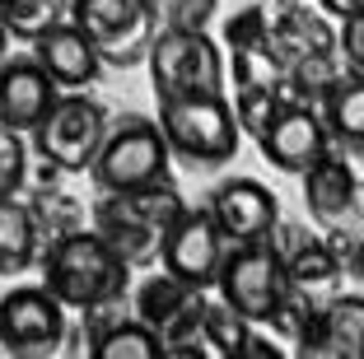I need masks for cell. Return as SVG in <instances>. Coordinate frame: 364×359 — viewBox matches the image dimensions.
<instances>
[{
	"mask_svg": "<svg viewBox=\"0 0 364 359\" xmlns=\"http://www.w3.org/2000/svg\"><path fill=\"white\" fill-rule=\"evenodd\" d=\"M43 285L65 308L94 313V308H112L131 289V262L98 229H65L52 233V243L43 247Z\"/></svg>",
	"mask_w": 364,
	"mask_h": 359,
	"instance_id": "cell-1",
	"label": "cell"
},
{
	"mask_svg": "<svg viewBox=\"0 0 364 359\" xmlns=\"http://www.w3.org/2000/svg\"><path fill=\"white\" fill-rule=\"evenodd\" d=\"M182 210H187V201H182L178 182L164 173V178L140 182V187H127V191H103V201L94 210V224L107 243L136 266V262L159 252L168 224Z\"/></svg>",
	"mask_w": 364,
	"mask_h": 359,
	"instance_id": "cell-2",
	"label": "cell"
},
{
	"mask_svg": "<svg viewBox=\"0 0 364 359\" xmlns=\"http://www.w3.org/2000/svg\"><path fill=\"white\" fill-rule=\"evenodd\" d=\"M159 131L168 149L187 164H229L238 154V117L225 94H182L159 98Z\"/></svg>",
	"mask_w": 364,
	"mask_h": 359,
	"instance_id": "cell-3",
	"label": "cell"
},
{
	"mask_svg": "<svg viewBox=\"0 0 364 359\" xmlns=\"http://www.w3.org/2000/svg\"><path fill=\"white\" fill-rule=\"evenodd\" d=\"M145 65L159 98L225 94V47L205 28H159L150 38Z\"/></svg>",
	"mask_w": 364,
	"mask_h": 359,
	"instance_id": "cell-4",
	"label": "cell"
},
{
	"mask_svg": "<svg viewBox=\"0 0 364 359\" xmlns=\"http://www.w3.org/2000/svg\"><path fill=\"white\" fill-rule=\"evenodd\" d=\"M154 19V0H70V23L98 47V61L117 70H131L150 56Z\"/></svg>",
	"mask_w": 364,
	"mask_h": 359,
	"instance_id": "cell-5",
	"label": "cell"
},
{
	"mask_svg": "<svg viewBox=\"0 0 364 359\" xmlns=\"http://www.w3.org/2000/svg\"><path fill=\"white\" fill-rule=\"evenodd\" d=\"M168 140H164L159 122L150 117H122V122H107V136L98 145L94 164V187L98 191H127V187H140V182H154L168 173Z\"/></svg>",
	"mask_w": 364,
	"mask_h": 359,
	"instance_id": "cell-6",
	"label": "cell"
},
{
	"mask_svg": "<svg viewBox=\"0 0 364 359\" xmlns=\"http://www.w3.org/2000/svg\"><path fill=\"white\" fill-rule=\"evenodd\" d=\"M38 159L56 164L61 173H80L94 164L98 145L107 136V107L98 98H89L85 89H70V94H56L52 112L28 131Z\"/></svg>",
	"mask_w": 364,
	"mask_h": 359,
	"instance_id": "cell-7",
	"label": "cell"
},
{
	"mask_svg": "<svg viewBox=\"0 0 364 359\" xmlns=\"http://www.w3.org/2000/svg\"><path fill=\"white\" fill-rule=\"evenodd\" d=\"M215 289L229 308L247 317V322H267L276 313V304L289 294V275L285 262L271 243H234L220 262Z\"/></svg>",
	"mask_w": 364,
	"mask_h": 359,
	"instance_id": "cell-8",
	"label": "cell"
},
{
	"mask_svg": "<svg viewBox=\"0 0 364 359\" xmlns=\"http://www.w3.org/2000/svg\"><path fill=\"white\" fill-rule=\"evenodd\" d=\"M65 341V304L47 285H14L0 294L5 355H56Z\"/></svg>",
	"mask_w": 364,
	"mask_h": 359,
	"instance_id": "cell-9",
	"label": "cell"
},
{
	"mask_svg": "<svg viewBox=\"0 0 364 359\" xmlns=\"http://www.w3.org/2000/svg\"><path fill=\"white\" fill-rule=\"evenodd\" d=\"M225 252H229V243H225V233L215 229L210 210H192V205L168 224V233L159 243L164 271L178 275L182 285H192V289H215Z\"/></svg>",
	"mask_w": 364,
	"mask_h": 359,
	"instance_id": "cell-10",
	"label": "cell"
},
{
	"mask_svg": "<svg viewBox=\"0 0 364 359\" xmlns=\"http://www.w3.org/2000/svg\"><path fill=\"white\" fill-rule=\"evenodd\" d=\"M210 220L215 229L225 233V243H267L271 229L280 220V201L276 191L257 178H229L210 191Z\"/></svg>",
	"mask_w": 364,
	"mask_h": 359,
	"instance_id": "cell-11",
	"label": "cell"
},
{
	"mask_svg": "<svg viewBox=\"0 0 364 359\" xmlns=\"http://www.w3.org/2000/svg\"><path fill=\"white\" fill-rule=\"evenodd\" d=\"M257 145H262V154H267L271 168L304 173L318 154L332 149V136H327L322 112L313 103H294V98H285V103L276 107V117L267 122V131L257 136Z\"/></svg>",
	"mask_w": 364,
	"mask_h": 359,
	"instance_id": "cell-12",
	"label": "cell"
},
{
	"mask_svg": "<svg viewBox=\"0 0 364 359\" xmlns=\"http://www.w3.org/2000/svg\"><path fill=\"white\" fill-rule=\"evenodd\" d=\"M56 94L52 75L38 65V56H10L0 61V127L28 136L47 112H52Z\"/></svg>",
	"mask_w": 364,
	"mask_h": 359,
	"instance_id": "cell-13",
	"label": "cell"
},
{
	"mask_svg": "<svg viewBox=\"0 0 364 359\" xmlns=\"http://www.w3.org/2000/svg\"><path fill=\"white\" fill-rule=\"evenodd\" d=\"M33 56H38V65L52 75V85L61 89V94H70V89H89L98 80V70H103L98 47L89 43L70 19L56 23V28H47L43 38H33Z\"/></svg>",
	"mask_w": 364,
	"mask_h": 359,
	"instance_id": "cell-14",
	"label": "cell"
},
{
	"mask_svg": "<svg viewBox=\"0 0 364 359\" xmlns=\"http://www.w3.org/2000/svg\"><path fill=\"white\" fill-rule=\"evenodd\" d=\"M304 178V205L318 224H336L341 215L355 210V196H360V178H355L346 149H327L299 173Z\"/></svg>",
	"mask_w": 364,
	"mask_h": 359,
	"instance_id": "cell-15",
	"label": "cell"
},
{
	"mask_svg": "<svg viewBox=\"0 0 364 359\" xmlns=\"http://www.w3.org/2000/svg\"><path fill=\"white\" fill-rule=\"evenodd\" d=\"M318 112H322V127H327L332 145L364 159V70L336 75V85L322 94Z\"/></svg>",
	"mask_w": 364,
	"mask_h": 359,
	"instance_id": "cell-16",
	"label": "cell"
},
{
	"mask_svg": "<svg viewBox=\"0 0 364 359\" xmlns=\"http://www.w3.org/2000/svg\"><path fill=\"white\" fill-rule=\"evenodd\" d=\"M267 43H271V52L289 65V61H299V56H309V52H336V28L322 10H304L299 0H294V5H280V14L267 28Z\"/></svg>",
	"mask_w": 364,
	"mask_h": 359,
	"instance_id": "cell-17",
	"label": "cell"
},
{
	"mask_svg": "<svg viewBox=\"0 0 364 359\" xmlns=\"http://www.w3.org/2000/svg\"><path fill=\"white\" fill-rule=\"evenodd\" d=\"M38 215H33L28 201L19 196H5L0 201V275H19L38 262Z\"/></svg>",
	"mask_w": 364,
	"mask_h": 359,
	"instance_id": "cell-18",
	"label": "cell"
},
{
	"mask_svg": "<svg viewBox=\"0 0 364 359\" xmlns=\"http://www.w3.org/2000/svg\"><path fill=\"white\" fill-rule=\"evenodd\" d=\"M327 359H364V294H336L322 304Z\"/></svg>",
	"mask_w": 364,
	"mask_h": 359,
	"instance_id": "cell-19",
	"label": "cell"
},
{
	"mask_svg": "<svg viewBox=\"0 0 364 359\" xmlns=\"http://www.w3.org/2000/svg\"><path fill=\"white\" fill-rule=\"evenodd\" d=\"M89 355L94 359H164V341L150 322H107L103 331H94L89 341Z\"/></svg>",
	"mask_w": 364,
	"mask_h": 359,
	"instance_id": "cell-20",
	"label": "cell"
},
{
	"mask_svg": "<svg viewBox=\"0 0 364 359\" xmlns=\"http://www.w3.org/2000/svg\"><path fill=\"white\" fill-rule=\"evenodd\" d=\"M336 75H341V61L336 52H309L299 61L285 65V80H280V98H294V103H322V94L336 85Z\"/></svg>",
	"mask_w": 364,
	"mask_h": 359,
	"instance_id": "cell-21",
	"label": "cell"
},
{
	"mask_svg": "<svg viewBox=\"0 0 364 359\" xmlns=\"http://www.w3.org/2000/svg\"><path fill=\"white\" fill-rule=\"evenodd\" d=\"M247 336H252V322H247L238 308H229L225 299H220V304H205V317H201V350L205 355L243 359Z\"/></svg>",
	"mask_w": 364,
	"mask_h": 359,
	"instance_id": "cell-22",
	"label": "cell"
},
{
	"mask_svg": "<svg viewBox=\"0 0 364 359\" xmlns=\"http://www.w3.org/2000/svg\"><path fill=\"white\" fill-rule=\"evenodd\" d=\"M0 19L10 28V38H43L47 28L70 19V0H0Z\"/></svg>",
	"mask_w": 364,
	"mask_h": 359,
	"instance_id": "cell-23",
	"label": "cell"
},
{
	"mask_svg": "<svg viewBox=\"0 0 364 359\" xmlns=\"http://www.w3.org/2000/svg\"><path fill=\"white\" fill-rule=\"evenodd\" d=\"M192 294H196V289H192V285H182L178 275L154 271L150 280H145V285L136 289V317H140V322H150V327L159 331L164 322H168V317L178 313V308L187 304ZM201 294H205V289H201Z\"/></svg>",
	"mask_w": 364,
	"mask_h": 359,
	"instance_id": "cell-24",
	"label": "cell"
},
{
	"mask_svg": "<svg viewBox=\"0 0 364 359\" xmlns=\"http://www.w3.org/2000/svg\"><path fill=\"white\" fill-rule=\"evenodd\" d=\"M229 80H234V89H280L285 61L271 52V43L234 47V52H229Z\"/></svg>",
	"mask_w": 364,
	"mask_h": 359,
	"instance_id": "cell-25",
	"label": "cell"
},
{
	"mask_svg": "<svg viewBox=\"0 0 364 359\" xmlns=\"http://www.w3.org/2000/svg\"><path fill=\"white\" fill-rule=\"evenodd\" d=\"M285 103L280 89H234V117H238V131L247 136H262L267 122L276 117V107Z\"/></svg>",
	"mask_w": 364,
	"mask_h": 359,
	"instance_id": "cell-26",
	"label": "cell"
},
{
	"mask_svg": "<svg viewBox=\"0 0 364 359\" xmlns=\"http://www.w3.org/2000/svg\"><path fill=\"white\" fill-rule=\"evenodd\" d=\"M23 182H28V149H23L19 131L0 127V201L19 196Z\"/></svg>",
	"mask_w": 364,
	"mask_h": 359,
	"instance_id": "cell-27",
	"label": "cell"
},
{
	"mask_svg": "<svg viewBox=\"0 0 364 359\" xmlns=\"http://www.w3.org/2000/svg\"><path fill=\"white\" fill-rule=\"evenodd\" d=\"M267 28H271V14L262 5H243V10H234L225 19V47L229 52L234 47H257L267 43Z\"/></svg>",
	"mask_w": 364,
	"mask_h": 359,
	"instance_id": "cell-28",
	"label": "cell"
},
{
	"mask_svg": "<svg viewBox=\"0 0 364 359\" xmlns=\"http://www.w3.org/2000/svg\"><path fill=\"white\" fill-rule=\"evenodd\" d=\"M164 28H205L220 10V0H154Z\"/></svg>",
	"mask_w": 364,
	"mask_h": 359,
	"instance_id": "cell-29",
	"label": "cell"
},
{
	"mask_svg": "<svg viewBox=\"0 0 364 359\" xmlns=\"http://www.w3.org/2000/svg\"><path fill=\"white\" fill-rule=\"evenodd\" d=\"M336 52L346 56V65H350V70H364V10H355L350 19H341Z\"/></svg>",
	"mask_w": 364,
	"mask_h": 359,
	"instance_id": "cell-30",
	"label": "cell"
},
{
	"mask_svg": "<svg viewBox=\"0 0 364 359\" xmlns=\"http://www.w3.org/2000/svg\"><path fill=\"white\" fill-rule=\"evenodd\" d=\"M336 252H341V266L355 275V280H364V233H355V238H332Z\"/></svg>",
	"mask_w": 364,
	"mask_h": 359,
	"instance_id": "cell-31",
	"label": "cell"
},
{
	"mask_svg": "<svg viewBox=\"0 0 364 359\" xmlns=\"http://www.w3.org/2000/svg\"><path fill=\"white\" fill-rule=\"evenodd\" d=\"M285 350H280V341L276 336H262V331H252L247 336V345H243V359H280Z\"/></svg>",
	"mask_w": 364,
	"mask_h": 359,
	"instance_id": "cell-32",
	"label": "cell"
},
{
	"mask_svg": "<svg viewBox=\"0 0 364 359\" xmlns=\"http://www.w3.org/2000/svg\"><path fill=\"white\" fill-rule=\"evenodd\" d=\"M318 10L327 19H350L355 10H364V0H318Z\"/></svg>",
	"mask_w": 364,
	"mask_h": 359,
	"instance_id": "cell-33",
	"label": "cell"
},
{
	"mask_svg": "<svg viewBox=\"0 0 364 359\" xmlns=\"http://www.w3.org/2000/svg\"><path fill=\"white\" fill-rule=\"evenodd\" d=\"M5 38H10V28H5V19H0V61H5Z\"/></svg>",
	"mask_w": 364,
	"mask_h": 359,
	"instance_id": "cell-34",
	"label": "cell"
},
{
	"mask_svg": "<svg viewBox=\"0 0 364 359\" xmlns=\"http://www.w3.org/2000/svg\"><path fill=\"white\" fill-rule=\"evenodd\" d=\"M271 5H294V0H271Z\"/></svg>",
	"mask_w": 364,
	"mask_h": 359,
	"instance_id": "cell-35",
	"label": "cell"
}]
</instances>
